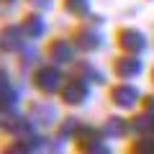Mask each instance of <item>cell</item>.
Here are the masks:
<instances>
[{
    "mask_svg": "<svg viewBox=\"0 0 154 154\" xmlns=\"http://www.w3.org/2000/svg\"><path fill=\"white\" fill-rule=\"evenodd\" d=\"M128 123H131V131L136 134V136L154 134V113H149V110H144V108H141V113H136Z\"/></svg>",
    "mask_w": 154,
    "mask_h": 154,
    "instance_id": "16",
    "label": "cell"
},
{
    "mask_svg": "<svg viewBox=\"0 0 154 154\" xmlns=\"http://www.w3.org/2000/svg\"><path fill=\"white\" fill-rule=\"evenodd\" d=\"M75 41L72 38H51L49 44H46V57H49V62H54V64L64 67V64H72L75 62Z\"/></svg>",
    "mask_w": 154,
    "mask_h": 154,
    "instance_id": "8",
    "label": "cell"
},
{
    "mask_svg": "<svg viewBox=\"0 0 154 154\" xmlns=\"http://www.w3.org/2000/svg\"><path fill=\"white\" fill-rule=\"evenodd\" d=\"M0 128H5V134H11L13 139H21V136H28V134L36 131V123L28 116H18L13 110V113H5V121L0 123Z\"/></svg>",
    "mask_w": 154,
    "mask_h": 154,
    "instance_id": "10",
    "label": "cell"
},
{
    "mask_svg": "<svg viewBox=\"0 0 154 154\" xmlns=\"http://www.w3.org/2000/svg\"><path fill=\"white\" fill-rule=\"evenodd\" d=\"M21 26H23V31H26L28 41L41 38V36H44V31H46V21L41 18V13H26L23 21H21Z\"/></svg>",
    "mask_w": 154,
    "mask_h": 154,
    "instance_id": "14",
    "label": "cell"
},
{
    "mask_svg": "<svg viewBox=\"0 0 154 154\" xmlns=\"http://www.w3.org/2000/svg\"><path fill=\"white\" fill-rule=\"evenodd\" d=\"M31 82H33V88H36L38 93L54 95V93H59L62 82H64V75H62L59 64H54V62H46V64H38L36 69H33Z\"/></svg>",
    "mask_w": 154,
    "mask_h": 154,
    "instance_id": "1",
    "label": "cell"
},
{
    "mask_svg": "<svg viewBox=\"0 0 154 154\" xmlns=\"http://www.w3.org/2000/svg\"><path fill=\"white\" fill-rule=\"evenodd\" d=\"M72 67H75V77L85 80L88 85H103V82H105L103 72H100L93 62H88V59H80V62L75 59V62H72Z\"/></svg>",
    "mask_w": 154,
    "mask_h": 154,
    "instance_id": "12",
    "label": "cell"
},
{
    "mask_svg": "<svg viewBox=\"0 0 154 154\" xmlns=\"http://www.w3.org/2000/svg\"><path fill=\"white\" fill-rule=\"evenodd\" d=\"M149 77H152V85H154V67H152V72H149Z\"/></svg>",
    "mask_w": 154,
    "mask_h": 154,
    "instance_id": "23",
    "label": "cell"
},
{
    "mask_svg": "<svg viewBox=\"0 0 154 154\" xmlns=\"http://www.w3.org/2000/svg\"><path fill=\"white\" fill-rule=\"evenodd\" d=\"M110 69H113L116 80H134V77H139L144 72V62L139 59V54H126V51H123L121 57L113 59Z\"/></svg>",
    "mask_w": 154,
    "mask_h": 154,
    "instance_id": "7",
    "label": "cell"
},
{
    "mask_svg": "<svg viewBox=\"0 0 154 154\" xmlns=\"http://www.w3.org/2000/svg\"><path fill=\"white\" fill-rule=\"evenodd\" d=\"M62 5L69 16L75 18H85L90 13V0H62Z\"/></svg>",
    "mask_w": 154,
    "mask_h": 154,
    "instance_id": "17",
    "label": "cell"
},
{
    "mask_svg": "<svg viewBox=\"0 0 154 154\" xmlns=\"http://www.w3.org/2000/svg\"><path fill=\"white\" fill-rule=\"evenodd\" d=\"M108 136L103 134V128H93L88 123H82L80 134L75 136V149L85 154H105L108 152Z\"/></svg>",
    "mask_w": 154,
    "mask_h": 154,
    "instance_id": "2",
    "label": "cell"
},
{
    "mask_svg": "<svg viewBox=\"0 0 154 154\" xmlns=\"http://www.w3.org/2000/svg\"><path fill=\"white\" fill-rule=\"evenodd\" d=\"M59 100L64 105H69V108H77V105H85L90 98V85L85 82V80H80V77H69V80H64L59 88Z\"/></svg>",
    "mask_w": 154,
    "mask_h": 154,
    "instance_id": "3",
    "label": "cell"
},
{
    "mask_svg": "<svg viewBox=\"0 0 154 154\" xmlns=\"http://www.w3.org/2000/svg\"><path fill=\"white\" fill-rule=\"evenodd\" d=\"M28 118H31L36 126H51V121L57 118V113H54V108H51L49 103H31Z\"/></svg>",
    "mask_w": 154,
    "mask_h": 154,
    "instance_id": "15",
    "label": "cell"
},
{
    "mask_svg": "<svg viewBox=\"0 0 154 154\" xmlns=\"http://www.w3.org/2000/svg\"><path fill=\"white\" fill-rule=\"evenodd\" d=\"M3 3H5V5H13V3H18V0H3Z\"/></svg>",
    "mask_w": 154,
    "mask_h": 154,
    "instance_id": "22",
    "label": "cell"
},
{
    "mask_svg": "<svg viewBox=\"0 0 154 154\" xmlns=\"http://www.w3.org/2000/svg\"><path fill=\"white\" fill-rule=\"evenodd\" d=\"M31 3L36 8H41V11H44V8H51V0H31Z\"/></svg>",
    "mask_w": 154,
    "mask_h": 154,
    "instance_id": "21",
    "label": "cell"
},
{
    "mask_svg": "<svg viewBox=\"0 0 154 154\" xmlns=\"http://www.w3.org/2000/svg\"><path fill=\"white\" fill-rule=\"evenodd\" d=\"M80 128H82V121H77V118H64V121L59 123V136L75 141V136L80 134Z\"/></svg>",
    "mask_w": 154,
    "mask_h": 154,
    "instance_id": "19",
    "label": "cell"
},
{
    "mask_svg": "<svg viewBox=\"0 0 154 154\" xmlns=\"http://www.w3.org/2000/svg\"><path fill=\"white\" fill-rule=\"evenodd\" d=\"M72 41L80 51H98L103 49V33L95 31L93 23H80V26L72 31Z\"/></svg>",
    "mask_w": 154,
    "mask_h": 154,
    "instance_id": "6",
    "label": "cell"
},
{
    "mask_svg": "<svg viewBox=\"0 0 154 154\" xmlns=\"http://www.w3.org/2000/svg\"><path fill=\"white\" fill-rule=\"evenodd\" d=\"M108 98H110V103H113L116 108H121V110H134V105H141V93H139V88L131 85L128 80H118V82L110 88Z\"/></svg>",
    "mask_w": 154,
    "mask_h": 154,
    "instance_id": "4",
    "label": "cell"
},
{
    "mask_svg": "<svg viewBox=\"0 0 154 154\" xmlns=\"http://www.w3.org/2000/svg\"><path fill=\"white\" fill-rule=\"evenodd\" d=\"M26 41H28V36H26L21 23H5L0 28V51H5V54L21 51L26 46Z\"/></svg>",
    "mask_w": 154,
    "mask_h": 154,
    "instance_id": "9",
    "label": "cell"
},
{
    "mask_svg": "<svg viewBox=\"0 0 154 154\" xmlns=\"http://www.w3.org/2000/svg\"><path fill=\"white\" fill-rule=\"evenodd\" d=\"M100 128H103V134L108 139H123L128 131H131V123H128L126 118H121V116H108Z\"/></svg>",
    "mask_w": 154,
    "mask_h": 154,
    "instance_id": "13",
    "label": "cell"
},
{
    "mask_svg": "<svg viewBox=\"0 0 154 154\" xmlns=\"http://www.w3.org/2000/svg\"><path fill=\"white\" fill-rule=\"evenodd\" d=\"M116 44H118V49L126 51V54H144L146 51V36H144L139 28L134 26H123L116 31Z\"/></svg>",
    "mask_w": 154,
    "mask_h": 154,
    "instance_id": "5",
    "label": "cell"
},
{
    "mask_svg": "<svg viewBox=\"0 0 154 154\" xmlns=\"http://www.w3.org/2000/svg\"><path fill=\"white\" fill-rule=\"evenodd\" d=\"M0 123H3V121H0Z\"/></svg>",
    "mask_w": 154,
    "mask_h": 154,
    "instance_id": "24",
    "label": "cell"
},
{
    "mask_svg": "<svg viewBox=\"0 0 154 154\" xmlns=\"http://www.w3.org/2000/svg\"><path fill=\"white\" fill-rule=\"evenodd\" d=\"M128 152H136V154H154V134H144V136H139L136 141L128 146Z\"/></svg>",
    "mask_w": 154,
    "mask_h": 154,
    "instance_id": "18",
    "label": "cell"
},
{
    "mask_svg": "<svg viewBox=\"0 0 154 154\" xmlns=\"http://www.w3.org/2000/svg\"><path fill=\"white\" fill-rule=\"evenodd\" d=\"M141 108L154 113V95H141Z\"/></svg>",
    "mask_w": 154,
    "mask_h": 154,
    "instance_id": "20",
    "label": "cell"
},
{
    "mask_svg": "<svg viewBox=\"0 0 154 154\" xmlns=\"http://www.w3.org/2000/svg\"><path fill=\"white\" fill-rule=\"evenodd\" d=\"M18 108V90L5 69H0V113H13Z\"/></svg>",
    "mask_w": 154,
    "mask_h": 154,
    "instance_id": "11",
    "label": "cell"
}]
</instances>
